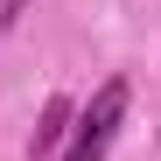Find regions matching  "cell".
I'll return each instance as SVG.
<instances>
[{
	"instance_id": "1",
	"label": "cell",
	"mask_w": 161,
	"mask_h": 161,
	"mask_svg": "<svg viewBox=\"0 0 161 161\" xmlns=\"http://www.w3.org/2000/svg\"><path fill=\"white\" fill-rule=\"evenodd\" d=\"M126 77H105V84L91 91V105L70 119V140H63V154L56 161H105V147H112V133H119V119H126Z\"/></svg>"
},
{
	"instance_id": "2",
	"label": "cell",
	"mask_w": 161,
	"mask_h": 161,
	"mask_svg": "<svg viewBox=\"0 0 161 161\" xmlns=\"http://www.w3.org/2000/svg\"><path fill=\"white\" fill-rule=\"evenodd\" d=\"M70 119H77V105H70V98H49V105H42V119H35V133H28V154H35V161L63 154V140H70Z\"/></svg>"
},
{
	"instance_id": "3",
	"label": "cell",
	"mask_w": 161,
	"mask_h": 161,
	"mask_svg": "<svg viewBox=\"0 0 161 161\" xmlns=\"http://www.w3.org/2000/svg\"><path fill=\"white\" fill-rule=\"evenodd\" d=\"M21 7H28V0H0V28H14V21H21Z\"/></svg>"
}]
</instances>
